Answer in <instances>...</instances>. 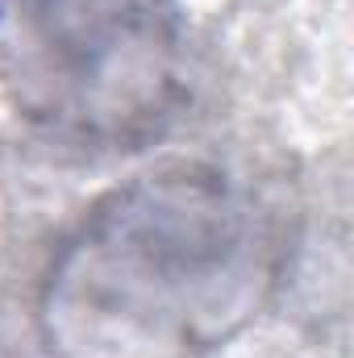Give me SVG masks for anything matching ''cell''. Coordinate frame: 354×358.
<instances>
[{"label": "cell", "instance_id": "1", "mask_svg": "<svg viewBox=\"0 0 354 358\" xmlns=\"http://www.w3.org/2000/svg\"><path fill=\"white\" fill-rule=\"evenodd\" d=\"M279 275L259 200L204 163H163L84 213L42 279L59 358H200L242 334Z\"/></svg>", "mask_w": 354, "mask_h": 358}, {"label": "cell", "instance_id": "2", "mask_svg": "<svg viewBox=\"0 0 354 358\" xmlns=\"http://www.w3.org/2000/svg\"><path fill=\"white\" fill-rule=\"evenodd\" d=\"M183 88L176 0H0V96L55 142H150Z\"/></svg>", "mask_w": 354, "mask_h": 358}]
</instances>
